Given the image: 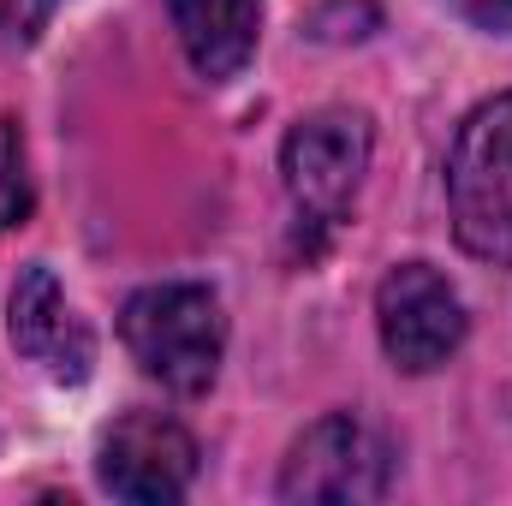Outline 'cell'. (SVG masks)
Returning a JSON list of instances; mask_svg holds the SVG:
<instances>
[{
    "label": "cell",
    "mask_w": 512,
    "mask_h": 506,
    "mask_svg": "<svg viewBox=\"0 0 512 506\" xmlns=\"http://www.w3.org/2000/svg\"><path fill=\"white\" fill-rule=\"evenodd\" d=\"M30 215V173H24V143L18 126L0 120V233Z\"/></svg>",
    "instance_id": "9"
},
{
    "label": "cell",
    "mask_w": 512,
    "mask_h": 506,
    "mask_svg": "<svg viewBox=\"0 0 512 506\" xmlns=\"http://www.w3.org/2000/svg\"><path fill=\"white\" fill-rule=\"evenodd\" d=\"M447 203L459 245L512 268V90L483 102L447 155Z\"/></svg>",
    "instance_id": "2"
},
{
    "label": "cell",
    "mask_w": 512,
    "mask_h": 506,
    "mask_svg": "<svg viewBox=\"0 0 512 506\" xmlns=\"http://www.w3.org/2000/svg\"><path fill=\"white\" fill-rule=\"evenodd\" d=\"M167 6H173V30L185 42V60L209 84H227L256 54L262 0H167Z\"/></svg>",
    "instance_id": "8"
},
{
    "label": "cell",
    "mask_w": 512,
    "mask_h": 506,
    "mask_svg": "<svg viewBox=\"0 0 512 506\" xmlns=\"http://www.w3.org/2000/svg\"><path fill=\"white\" fill-rule=\"evenodd\" d=\"M120 334H126L131 358L143 364V376H155L173 393H203L221 376L227 316L209 286H191V280L143 286L120 316Z\"/></svg>",
    "instance_id": "1"
},
{
    "label": "cell",
    "mask_w": 512,
    "mask_h": 506,
    "mask_svg": "<svg viewBox=\"0 0 512 506\" xmlns=\"http://www.w3.org/2000/svg\"><path fill=\"white\" fill-rule=\"evenodd\" d=\"M96 471L120 501H179L197 477V441L161 411H131L102 435Z\"/></svg>",
    "instance_id": "6"
},
{
    "label": "cell",
    "mask_w": 512,
    "mask_h": 506,
    "mask_svg": "<svg viewBox=\"0 0 512 506\" xmlns=\"http://www.w3.org/2000/svg\"><path fill=\"white\" fill-rule=\"evenodd\" d=\"M12 346L24 358H36L54 381L90 376L96 346H90L84 322L72 316V304H66V292L48 268H24V280L12 286Z\"/></svg>",
    "instance_id": "7"
},
{
    "label": "cell",
    "mask_w": 512,
    "mask_h": 506,
    "mask_svg": "<svg viewBox=\"0 0 512 506\" xmlns=\"http://www.w3.org/2000/svg\"><path fill=\"white\" fill-rule=\"evenodd\" d=\"M393 483V453L387 441L358 417H322L298 435L280 471V501L292 506H364L382 501Z\"/></svg>",
    "instance_id": "3"
},
{
    "label": "cell",
    "mask_w": 512,
    "mask_h": 506,
    "mask_svg": "<svg viewBox=\"0 0 512 506\" xmlns=\"http://www.w3.org/2000/svg\"><path fill=\"white\" fill-rule=\"evenodd\" d=\"M48 6L54 0H0V24L12 42H36V30L48 24Z\"/></svg>",
    "instance_id": "10"
},
{
    "label": "cell",
    "mask_w": 512,
    "mask_h": 506,
    "mask_svg": "<svg viewBox=\"0 0 512 506\" xmlns=\"http://www.w3.org/2000/svg\"><path fill=\"white\" fill-rule=\"evenodd\" d=\"M280 167H286V191L298 209H310L316 221H334L364 167H370V120L364 114H346V108H328V114H310L286 131V149H280Z\"/></svg>",
    "instance_id": "5"
},
{
    "label": "cell",
    "mask_w": 512,
    "mask_h": 506,
    "mask_svg": "<svg viewBox=\"0 0 512 506\" xmlns=\"http://www.w3.org/2000/svg\"><path fill=\"white\" fill-rule=\"evenodd\" d=\"M453 12L489 36H512V0H453Z\"/></svg>",
    "instance_id": "11"
},
{
    "label": "cell",
    "mask_w": 512,
    "mask_h": 506,
    "mask_svg": "<svg viewBox=\"0 0 512 506\" xmlns=\"http://www.w3.org/2000/svg\"><path fill=\"white\" fill-rule=\"evenodd\" d=\"M376 322H382L387 358L411 376L447 364L465 340V304L447 286V274H435L429 262H399L376 292Z\"/></svg>",
    "instance_id": "4"
}]
</instances>
